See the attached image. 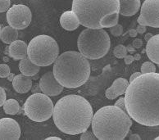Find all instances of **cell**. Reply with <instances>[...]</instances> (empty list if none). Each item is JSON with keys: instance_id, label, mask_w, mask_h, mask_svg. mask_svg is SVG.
<instances>
[{"instance_id": "6da1fadb", "label": "cell", "mask_w": 159, "mask_h": 140, "mask_svg": "<svg viewBox=\"0 0 159 140\" xmlns=\"http://www.w3.org/2000/svg\"><path fill=\"white\" fill-rule=\"evenodd\" d=\"M125 111L132 120L148 127L159 125V73L141 74L125 93Z\"/></svg>"}, {"instance_id": "7a4b0ae2", "label": "cell", "mask_w": 159, "mask_h": 140, "mask_svg": "<svg viewBox=\"0 0 159 140\" xmlns=\"http://www.w3.org/2000/svg\"><path fill=\"white\" fill-rule=\"evenodd\" d=\"M93 116L88 100L80 95L70 94L60 98L55 104L52 117L57 129L69 135L86 131Z\"/></svg>"}, {"instance_id": "3957f363", "label": "cell", "mask_w": 159, "mask_h": 140, "mask_svg": "<svg viewBox=\"0 0 159 140\" xmlns=\"http://www.w3.org/2000/svg\"><path fill=\"white\" fill-rule=\"evenodd\" d=\"M72 11L80 25L90 29L110 28L118 23L119 0H73Z\"/></svg>"}, {"instance_id": "277c9868", "label": "cell", "mask_w": 159, "mask_h": 140, "mask_svg": "<svg viewBox=\"0 0 159 140\" xmlns=\"http://www.w3.org/2000/svg\"><path fill=\"white\" fill-rule=\"evenodd\" d=\"M92 130L100 140H122L132 125L128 113L116 106H106L96 111L92 119Z\"/></svg>"}, {"instance_id": "5b68a950", "label": "cell", "mask_w": 159, "mask_h": 140, "mask_svg": "<svg viewBox=\"0 0 159 140\" xmlns=\"http://www.w3.org/2000/svg\"><path fill=\"white\" fill-rule=\"evenodd\" d=\"M53 75L63 87L75 88L84 84L90 75V64L80 52L67 51L55 61Z\"/></svg>"}, {"instance_id": "8992f818", "label": "cell", "mask_w": 159, "mask_h": 140, "mask_svg": "<svg viewBox=\"0 0 159 140\" xmlns=\"http://www.w3.org/2000/svg\"><path fill=\"white\" fill-rule=\"evenodd\" d=\"M80 52L87 59L102 58L110 49V37L103 29L87 28L80 34L77 39Z\"/></svg>"}, {"instance_id": "52a82bcc", "label": "cell", "mask_w": 159, "mask_h": 140, "mask_svg": "<svg viewBox=\"0 0 159 140\" xmlns=\"http://www.w3.org/2000/svg\"><path fill=\"white\" fill-rule=\"evenodd\" d=\"M59 56L57 41L51 36L40 34L32 38L28 44L27 56L34 64L39 66L52 65Z\"/></svg>"}, {"instance_id": "ba28073f", "label": "cell", "mask_w": 159, "mask_h": 140, "mask_svg": "<svg viewBox=\"0 0 159 140\" xmlns=\"http://www.w3.org/2000/svg\"><path fill=\"white\" fill-rule=\"evenodd\" d=\"M24 112L28 118L34 122L48 120L53 113V103L48 95L34 93L30 95L23 106Z\"/></svg>"}, {"instance_id": "9c48e42d", "label": "cell", "mask_w": 159, "mask_h": 140, "mask_svg": "<svg viewBox=\"0 0 159 140\" xmlns=\"http://www.w3.org/2000/svg\"><path fill=\"white\" fill-rule=\"evenodd\" d=\"M31 11L27 6L23 4L13 5L7 10V20L10 26L16 29L27 28L31 22Z\"/></svg>"}, {"instance_id": "30bf717a", "label": "cell", "mask_w": 159, "mask_h": 140, "mask_svg": "<svg viewBox=\"0 0 159 140\" xmlns=\"http://www.w3.org/2000/svg\"><path fill=\"white\" fill-rule=\"evenodd\" d=\"M137 21L139 25L159 28V0H145Z\"/></svg>"}, {"instance_id": "8fae6325", "label": "cell", "mask_w": 159, "mask_h": 140, "mask_svg": "<svg viewBox=\"0 0 159 140\" xmlns=\"http://www.w3.org/2000/svg\"><path fill=\"white\" fill-rule=\"evenodd\" d=\"M39 86L42 93L52 97L59 95L64 88L56 79L52 71H48L42 75L39 82Z\"/></svg>"}, {"instance_id": "7c38bea8", "label": "cell", "mask_w": 159, "mask_h": 140, "mask_svg": "<svg viewBox=\"0 0 159 140\" xmlns=\"http://www.w3.org/2000/svg\"><path fill=\"white\" fill-rule=\"evenodd\" d=\"M21 130L19 124L11 118H2L0 120V140H17Z\"/></svg>"}, {"instance_id": "4fadbf2b", "label": "cell", "mask_w": 159, "mask_h": 140, "mask_svg": "<svg viewBox=\"0 0 159 140\" xmlns=\"http://www.w3.org/2000/svg\"><path fill=\"white\" fill-rule=\"evenodd\" d=\"M129 84V81L124 78H118L115 79L111 87L106 90L105 96L108 99L113 100L119 96L125 94Z\"/></svg>"}, {"instance_id": "5bb4252c", "label": "cell", "mask_w": 159, "mask_h": 140, "mask_svg": "<svg viewBox=\"0 0 159 140\" xmlns=\"http://www.w3.org/2000/svg\"><path fill=\"white\" fill-rule=\"evenodd\" d=\"M27 44L21 40L14 41L8 47V55L15 60H20L27 56Z\"/></svg>"}, {"instance_id": "9a60e30c", "label": "cell", "mask_w": 159, "mask_h": 140, "mask_svg": "<svg viewBox=\"0 0 159 140\" xmlns=\"http://www.w3.org/2000/svg\"><path fill=\"white\" fill-rule=\"evenodd\" d=\"M119 1H120V15L121 16H134L140 8V0H119Z\"/></svg>"}, {"instance_id": "2e32d148", "label": "cell", "mask_w": 159, "mask_h": 140, "mask_svg": "<svg viewBox=\"0 0 159 140\" xmlns=\"http://www.w3.org/2000/svg\"><path fill=\"white\" fill-rule=\"evenodd\" d=\"M146 53L150 61L159 65V34L152 35L148 41Z\"/></svg>"}, {"instance_id": "e0dca14e", "label": "cell", "mask_w": 159, "mask_h": 140, "mask_svg": "<svg viewBox=\"0 0 159 140\" xmlns=\"http://www.w3.org/2000/svg\"><path fill=\"white\" fill-rule=\"evenodd\" d=\"M12 87L18 93H26L32 87V79L30 76L17 75L12 79Z\"/></svg>"}, {"instance_id": "ac0fdd59", "label": "cell", "mask_w": 159, "mask_h": 140, "mask_svg": "<svg viewBox=\"0 0 159 140\" xmlns=\"http://www.w3.org/2000/svg\"><path fill=\"white\" fill-rule=\"evenodd\" d=\"M60 24L61 27L66 30L72 31L79 27L80 25L78 20V18L73 12V11H66L62 13L60 17Z\"/></svg>"}, {"instance_id": "d6986e66", "label": "cell", "mask_w": 159, "mask_h": 140, "mask_svg": "<svg viewBox=\"0 0 159 140\" xmlns=\"http://www.w3.org/2000/svg\"><path fill=\"white\" fill-rule=\"evenodd\" d=\"M19 70L20 73L26 76H34L39 72L40 70V66L34 64L30 61L29 57H24L20 59L19 62Z\"/></svg>"}, {"instance_id": "ffe728a7", "label": "cell", "mask_w": 159, "mask_h": 140, "mask_svg": "<svg viewBox=\"0 0 159 140\" xmlns=\"http://www.w3.org/2000/svg\"><path fill=\"white\" fill-rule=\"evenodd\" d=\"M18 38L17 29H14L11 26H5L2 28L0 32V38L4 43L10 44L14 41H16Z\"/></svg>"}, {"instance_id": "44dd1931", "label": "cell", "mask_w": 159, "mask_h": 140, "mask_svg": "<svg viewBox=\"0 0 159 140\" xmlns=\"http://www.w3.org/2000/svg\"><path fill=\"white\" fill-rule=\"evenodd\" d=\"M3 110L6 114L16 115L20 111V106L18 102L15 99H7L3 104Z\"/></svg>"}, {"instance_id": "7402d4cb", "label": "cell", "mask_w": 159, "mask_h": 140, "mask_svg": "<svg viewBox=\"0 0 159 140\" xmlns=\"http://www.w3.org/2000/svg\"><path fill=\"white\" fill-rule=\"evenodd\" d=\"M127 49L126 47L122 44H119V45L116 46L113 50V54L114 56L117 57L119 59L124 58L126 55H127Z\"/></svg>"}, {"instance_id": "603a6c76", "label": "cell", "mask_w": 159, "mask_h": 140, "mask_svg": "<svg viewBox=\"0 0 159 140\" xmlns=\"http://www.w3.org/2000/svg\"><path fill=\"white\" fill-rule=\"evenodd\" d=\"M156 72V66L152 61H145L143 62V65H141V73L145 74V73Z\"/></svg>"}, {"instance_id": "cb8c5ba5", "label": "cell", "mask_w": 159, "mask_h": 140, "mask_svg": "<svg viewBox=\"0 0 159 140\" xmlns=\"http://www.w3.org/2000/svg\"><path fill=\"white\" fill-rule=\"evenodd\" d=\"M110 32L111 34L115 37H119L123 33V27L122 25H120V24H116L114 26H111L110 27Z\"/></svg>"}, {"instance_id": "d4e9b609", "label": "cell", "mask_w": 159, "mask_h": 140, "mask_svg": "<svg viewBox=\"0 0 159 140\" xmlns=\"http://www.w3.org/2000/svg\"><path fill=\"white\" fill-rule=\"evenodd\" d=\"M10 75V67L6 64H0V77L6 78Z\"/></svg>"}, {"instance_id": "484cf974", "label": "cell", "mask_w": 159, "mask_h": 140, "mask_svg": "<svg viewBox=\"0 0 159 140\" xmlns=\"http://www.w3.org/2000/svg\"><path fill=\"white\" fill-rule=\"evenodd\" d=\"M10 0H0V12H5L10 8Z\"/></svg>"}, {"instance_id": "4316f807", "label": "cell", "mask_w": 159, "mask_h": 140, "mask_svg": "<svg viewBox=\"0 0 159 140\" xmlns=\"http://www.w3.org/2000/svg\"><path fill=\"white\" fill-rule=\"evenodd\" d=\"M96 136L93 134V133H91L90 131H84V132H83L81 134V136H80V139L81 140H94L96 139Z\"/></svg>"}, {"instance_id": "83f0119b", "label": "cell", "mask_w": 159, "mask_h": 140, "mask_svg": "<svg viewBox=\"0 0 159 140\" xmlns=\"http://www.w3.org/2000/svg\"><path fill=\"white\" fill-rule=\"evenodd\" d=\"M115 106H118L119 108L122 109L124 111H125V97H120L115 103Z\"/></svg>"}, {"instance_id": "f1b7e54d", "label": "cell", "mask_w": 159, "mask_h": 140, "mask_svg": "<svg viewBox=\"0 0 159 140\" xmlns=\"http://www.w3.org/2000/svg\"><path fill=\"white\" fill-rule=\"evenodd\" d=\"M5 101H6V93L4 89L2 87H0V106H3Z\"/></svg>"}, {"instance_id": "f546056e", "label": "cell", "mask_w": 159, "mask_h": 140, "mask_svg": "<svg viewBox=\"0 0 159 140\" xmlns=\"http://www.w3.org/2000/svg\"><path fill=\"white\" fill-rule=\"evenodd\" d=\"M132 46L137 49V48H140L142 46H143V41L141 40L140 38H136V39H134L133 41V43H132Z\"/></svg>"}, {"instance_id": "4dcf8cb0", "label": "cell", "mask_w": 159, "mask_h": 140, "mask_svg": "<svg viewBox=\"0 0 159 140\" xmlns=\"http://www.w3.org/2000/svg\"><path fill=\"white\" fill-rule=\"evenodd\" d=\"M134 61V56H132V55H126V56L124 57V61H125V63L126 64V65L131 64Z\"/></svg>"}, {"instance_id": "1f68e13d", "label": "cell", "mask_w": 159, "mask_h": 140, "mask_svg": "<svg viewBox=\"0 0 159 140\" xmlns=\"http://www.w3.org/2000/svg\"><path fill=\"white\" fill-rule=\"evenodd\" d=\"M146 29H147L146 25H139L136 28V31L137 33H139V34H144L146 32Z\"/></svg>"}, {"instance_id": "d6a6232c", "label": "cell", "mask_w": 159, "mask_h": 140, "mask_svg": "<svg viewBox=\"0 0 159 140\" xmlns=\"http://www.w3.org/2000/svg\"><path fill=\"white\" fill-rule=\"evenodd\" d=\"M141 74H142V73H141V72H135V73H134V74H132L131 76L129 77V83H130V82H131L132 80H134V79H135V78H136V77L139 76V75H140Z\"/></svg>"}, {"instance_id": "836d02e7", "label": "cell", "mask_w": 159, "mask_h": 140, "mask_svg": "<svg viewBox=\"0 0 159 140\" xmlns=\"http://www.w3.org/2000/svg\"><path fill=\"white\" fill-rule=\"evenodd\" d=\"M129 36H130V37H136L137 34H138V33H137L136 29H132L129 31Z\"/></svg>"}, {"instance_id": "e575fe53", "label": "cell", "mask_w": 159, "mask_h": 140, "mask_svg": "<svg viewBox=\"0 0 159 140\" xmlns=\"http://www.w3.org/2000/svg\"><path fill=\"white\" fill-rule=\"evenodd\" d=\"M126 49H127V52H129L130 53L135 52V48L132 46V44H129V45L126 47Z\"/></svg>"}, {"instance_id": "d590c367", "label": "cell", "mask_w": 159, "mask_h": 140, "mask_svg": "<svg viewBox=\"0 0 159 140\" xmlns=\"http://www.w3.org/2000/svg\"><path fill=\"white\" fill-rule=\"evenodd\" d=\"M129 139H141L140 136L139 134H136V133H134L132 135L129 136Z\"/></svg>"}, {"instance_id": "8d00e7d4", "label": "cell", "mask_w": 159, "mask_h": 140, "mask_svg": "<svg viewBox=\"0 0 159 140\" xmlns=\"http://www.w3.org/2000/svg\"><path fill=\"white\" fill-rule=\"evenodd\" d=\"M152 34L151 33H148L147 34H145V36H144V38H145L146 41H148L150 39V38H152Z\"/></svg>"}, {"instance_id": "74e56055", "label": "cell", "mask_w": 159, "mask_h": 140, "mask_svg": "<svg viewBox=\"0 0 159 140\" xmlns=\"http://www.w3.org/2000/svg\"><path fill=\"white\" fill-rule=\"evenodd\" d=\"M46 139L47 140H61V138H58V137H48V138H46Z\"/></svg>"}, {"instance_id": "f35d334b", "label": "cell", "mask_w": 159, "mask_h": 140, "mask_svg": "<svg viewBox=\"0 0 159 140\" xmlns=\"http://www.w3.org/2000/svg\"><path fill=\"white\" fill-rule=\"evenodd\" d=\"M134 60H139V59L141 58L140 54H139V53H136V54L134 55Z\"/></svg>"}, {"instance_id": "ab89813d", "label": "cell", "mask_w": 159, "mask_h": 140, "mask_svg": "<svg viewBox=\"0 0 159 140\" xmlns=\"http://www.w3.org/2000/svg\"><path fill=\"white\" fill-rule=\"evenodd\" d=\"M155 139H156V140H159V136H158V137H157V138H155Z\"/></svg>"}, {"instance_id": "60d3db41", "label": "cell", "mask_w": 159, "mask_h": 140, "mask_svg": "<svg viewBox=\"0 0 159 140\" xmlns=\"http://www.w3.org/2000/svg\"><path fill=\"white\" fill-rule=\"evenodd\" d=\"M1 29H1V25H0V32H1Z\"/></svg>"}]
</instances>
